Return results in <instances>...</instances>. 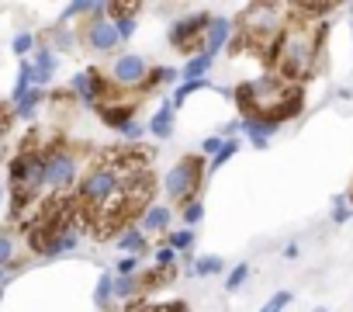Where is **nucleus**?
Masks as SVG:
<instances>
[{"instance_id": "nucleus-1", "label": "nucleus", "mask_w": 353, "mask_h": 312, "mask_svg": "<svg viewBox=\"0 0 353 312\" xmlns=\"http://www.w3.org/2000/svg\"><path fill=\"white\" fill-rule=\"evenodd\" d=\"M322 39H325V21L308 18V14H294L284 21V32H281L267 66H274V73L288 84H305L319 70Z\"/></svg>"}, {"instance_id": "nucleus-2", "label": "nucleus", "mask_w": 353, "mask_h": 312, "mask_svg": "<svg viewBox=\"0 0 353 312\" xmlns=\"http://www.w3.org/2000/svg\"><path fill=\"white\" fill-rule=\"evenodd\" d=\"M236 104L243 115H267L277 125H284L288 118H298L305 108V90L301 84H288L277 73H263L256 80H246L232 90Z\"/></svg>"}, {"instance_id": "nucleus-3", "label": "nucleus", "mask_w": 353, "mask_h": 312, "mask_svg": "<svg viewBox=\"0 0 353 312\" xmlns=\"http://www.w3.org/2000/svg\"><path fill=\"white\" fill-rule=\"evenodd\" d=\"M125 188V181H121V174L108 164V160H97L87 174H83V181L77 184V191H73V198H77V205H80V215H83V222H90V215L94 212H101L118 191Z\"/></svg>"}, {"instance_id": "nucleus-4", "label": "nucleus", "mask_w": 353, "mask_h": 312, "mask_svg": "<svg viewBox=\"0 0 353 312\" xmlns=\"http://www.w3.org/2000/svg\"><path fill=\"white\" fill-rule=\"evenodd\" d=\"M205 174H208V160L198 153H188L181 156L163 177V195H166V205H188L198 198L201 184H205Z\"/></svg>"}, {"instance_id": "nucleus-5", "label": "nucleus", "mask_w": 353, "mask_h": 312, "mask_svg": "<svg viewBox=\"0 0 353 312\" xmlns=\"http://www.w3.org/2000/svg\"><path fill=\"white\" fill-rule=\"evenodd\" d=\"M80 184V156L66 146H49L46 149V191L52 198L77 191Z\"/></svg>"}, {"instance_id": "nucleus-6", "label": "nucleus", "mask_w": 353, "mask_h": 312, "mask_svg": "<svg viewBox=\"0 0 353 312\" xmlns=\"http://www.w3.org/2000/svg\"><path fill=\"white\" fill-rule=\"evenodd\" d=\"M111 80H108V73L104 70H97V66H83L80 73H73V80H70V94L80 101V104H87V108H101L104 101H111Z\"/></svg>"}, {"instance_id": "nucleus-7", "label": "nucleus", "mask_w": 353, "mask_h": 312, "mask_svg": "<svg viewBox=\"0 0 353 312\" xmlns=\"http://www.w3.org/2000/svg\"><path fill=\"white\" fill-rule=\"evenodd\" d=\"M208 21H212L208 11H198V14H188V18H181V21H173V25H170V35H166V39H170V49L184 52L188 59L198 56V52H201V39H205Z\"/></svg>"}, {"instance_id": "nucleus-8", "label": "nucleus", "mask_w": 353, "mask_h": 312, "mask_svg": "<svg viewBox=\"0 0 353 312\" xmlns=\"http://www.w3.org/2000/svg\"><path fill=\"white\" fill-rule=\"evenodd\" d=\"M77 42H80L83 49H90V52H114V49L121 46V35H118V28H114L111 18H104V14H90V18L80 21V28H77Z\"/></svg>"}, {"instance_id": "nucleus-9", "label": "nucleus", "mask_w": 353, "mask_h": 312, "mask_svg": "<svg viewBox=\"0 0 353 312\" xmlns=\"http://www.w3.org/2000/svg\"><path fill=\"white\" fill-rule=\"evenodd\" d=\"M145 73H149V63H145L139 52H121V56L111 63L108 80H111L114 90H139L142 80H145Z\"/></svg>"}, {"instance_id": "nucleus-10", "label": "nucleus", "mask_w": 353, "mask_h": 312, "mask_svg": "<svg viewBox=\"0 0 353 312\" xmlns=\"http://www.w3.org/2000/svg\"><path fill=\"white\" fill-rule=\"evenodd\" d=\"M277 121L274 118H267V115H243L239 118V132L250 139V146L253 149H267L270 146V139L277 135Z\"/></svg>"}, {"instance_id": "nucleus-11", "label": "nucleus", "mask_w": 353, "mask_h": 312, "mask_svg": "<svg viewBox=\"0 0 353 312\" xmlns=\"http://www.w3.org/2000/svg\"><path fill=\"white\" fill-rule=\"evenodd\" d=\"M229 42H232V18L212 14V21H208V28H205V39H201V52L219 56Z\"/></svg>"}, {"instance_id": "nucleus-12", "label": "nucleus", "mask_w": 353, "mask_h": 312, "mask_svg": "<svg viewBox=\"0 0 353 312\" xmlns=\"http://www.w3.org/2000/svg\"><path fill=\"white\" fill-rule=\"evenodd\" d=\"M39 46H46V49H52V52H73L80 42H77V32H70V25H52L49 32H42L39 35Z\"/></svg>"}, {"instance_id": "nucleus-13", "label": "nucleus", "mask_w": 353, "mask_h": 312, "mask_svg": "<svg viewBox=\"0 0 353 312\" xmlns=\"http://www.w3.org/2000/svg\"><path fill=\"white\" fill-rule=\"evenodd\" d=\"M135 111H139V104H135V101H104V104L97 108L101 121H104V125H111V128H121L125 121H132V118H135Z\"/></svg>"}, {"instance_id": "nucleus-14", "label": "nucleus", "mask_w": 353, "mask_h": 312, "mask_svg": "<svg viewBox=\"0 0 353 312\" xmlns=\"http://www.w3.org/2000/svg\"><path fill=\"white\" fill-rule=\"evenodd\" d=\"M170 219H173V208H170V205H156V202H152V205L139 215V222H135V226L149 236V233H166V229H170Z\"/></svg>"}, {"instance_id": "nucleus-15", "label": "nucleus", "mask_w": 353, "mask_h": 312, "mask_svg": "<svg viewBox=\"0 0 353 312\" xmlns=\"http://www.w3.org/2000/svg\"><path fill=\"white\" fill-rule=\"evenodd\" d=\"M18 236L11 229H0V284H8V277L18 271Z\"/></svg>"}, {"instance_id": "nucleus-16", "label": "nucleus", "mask_w": 353, "mask_h": 312, "mask_svg": "<svg viewBox=\"0 0 353 312\" xmlns=\"http://www.w3.org/2000/svg\"><path fill=\"white\" fill-rule=\"evenodd\" d=\"M173 121H176V108H173L170 101H163V104L156 108V115L149 118L145 128H149L156 139H170V135H173Z\"/></svg>"}, {"instance_id": "nucleus-17", "label": "nucleus", "mask_w": 353, "mask_h": 312, "mask_svg": "<svg viewBox=\"0 0 353 312\" xmlns=\"http://www.w3.org/2000/svg\"><path fill=\"white\" fill-rule=\"evenodd\" d=\"M114 243H118V250H121V253H132V257H142V253H149V240H145V233H142L139 226H128V229H121Z\"/></svg>"}, {"instance_id": "nucleus-18", "label": "nucleus", "mask_w": 353, "mask_h": 312, "mask_svg": "<svg viewBox=\"0 0 353 312\" xmlns=\"http://www.w3.org/2000/svg\"><path fill=\"white\" fill-rule=\"evenodd\" d=\"M176 277L173 267H152V271H139V295H152L163 284H170Z\"/></svg>"}, {"instance_id": "nucleus-19", "label": "nucleus", "mask_w": 353, "mask_h": 312, "mask_svg": "<svg viewBox=\"0 0 353 312\" xmlns=\"http://www.w3.org/2000/svg\"><path fill=\"white\" fill-rule=\"evenodd\" d=\"M163 84H181V70H173V66H149V73H145L139 94H152V90H159Z\"/></svg>"}, {"instance_id": "nucleus-20", "label": "nucleus", "mask_w": 353, "mask_h": 312, "mask_svg": "<svg viewBox=\"0 0 353 312\" xmlns=\"http://www.w3.org/2000/svg\"><path fill=\"white\" fill-rule=\"evenodd\" d=\"M42 101H46V90H39V87H32L25 97H18L11 108H14V118H25V121H32L35 115H39V108H42Z\"/></svg>"}, {"instance_id": "nucleus-21", "label": "nucleus", "mask_w": 353, "mask_h": 312, "mask_svg": "<svg viewBox=\"0 0 353 312\" xmlns=\"http://www.w3.org/2000/svg\"><path fill=\"white\" fill-rule=\"evenodd\" d=\"M142 11V0H108L104 4V18L121 21V18H139Z\"/></svg>"}, {"instance_id": "nucleus-22", "label": "nucleus", "mask_w": 353, "mask_h": 312, "mask_svg": "<svg viewBox=\"0 0 353 312\" xmlns=\"http://www.w3.org/2000/svg\"><path fill=\"white\" fill-rule=\"evenodd\" d=\"M215 66V56H208V52H198V56H191L188 59V66L181 70V80H201V77H208V70Z\"/></svg>"}, {"instance_id": "nucleus-23", "label": "nucleus", "mask_w": 353, "mask_h": 312, "mask_svg": "<svg viewBox=\"0 0 353 312\" xmlns=\"http://www.w3.org/2000/svg\"><path fill=\"white\" fill-rule=\"evenodd\" d=\"M222 271H225V260L215 257V253H205V257H194V260H191V274H194V277H215V274H222Z\"/></svg>"}, {"instance_id": "nucleus-24", "label": "nucleus", "mask_w": 353, "mask_h": 312, "mask_svg": "<svg viewBox=\"0 0 353 312\" xmlns=\"http://www.w3.org/2000/svg\"><path fill=\"white\" fill-rule=\"evenodd\" d=\"M339 4H343V0H291V8L298 14H308V18H322L332 8H339Z\"/></svg>"}, {"instance_id": "nucleus-25", "label": "nucleus", "mask_w": 353, "mask_h": 312, "mask_svg": "<svg viewBox=\"0 0 353 312\" xmlns=\"http://www.w3.org/2000/svg\"><path fill=\"white\" fill-rule=\"evenodd\" d=\"M111 302H114V274L104 271V274L97 277V284H94V305H97V309H108Z\"/></svg>"}, {"instance_id": "nucleus-26", "label": "nucleus", "mask_w": 353, "mask_h": 312, "mask_svg": "<svg viewBox=\"0 0 353 312\" xmlns=\"http://www.w3.org/2000/svg\"><path fill=\"white\" fill-rule=\"evenodd\" d=\"M163 236H166L163 243H166V246H173L176 253H188V250L194 246V229H188V226H184V229H166Z\"/></svg>"}, {"instance_id": "nucleus-27", "label": "nucleus", "mask_w": 353, "mask_h": 312, "mask_svg": "<svg viewBox=\"0 0 353 312\" xmlns=\"http://www.w3.org/2000/svg\"><path fill=\"white\" fill-rule=\"evenodd\" d=\"M28 59H32V66H39V70L49 73V77H56V70H59V56H56L52 49H46V46H35V52H32Z\"/></svg>"}, {"instance_id": "nucleus-28", "label": "nucleus", "mask_w": 353, "mask_h": 312, "mask_svg": "<svg viewBox=\"0 0 353 312\" xmlns=\"http://www.w3.org/2000/svg\"><path fill=\"white\" fill-rule=\"evenodd\" d=\"M135 298H139V274L135 277L114 274V302H135Z\"/></svg>"}, {"instance_id": "nucleus-29", "label": "nucleus", "mask_w": 353, "mask_h": 312, "mask_svg": "<svg viewBox=\"0 0 353 312\" xmlns=\"http://www.w3.org/2000/svg\"><path fill=\"white\" fill-rule=\"evenodd\" d=\"M236 153H239V139H225V142H222V149H219V153L212 156V160H208V170H222V167L232 160Z\"/></svg>"}, {"instance_id": "nucleus-30", "label": "nucleus", "mask_w": 353, "mask_h": 312, "mask_svg": "<svg viewBox=\"0 0 353 312\" xmlns=\"http://www.w3.org/2000/svg\"><path fill=\"white\" fill-rule=\"evenodd\" d=\"M35 46H39V35H32V32H18L14 42H11V52H14L18 59H28V56L35 52Z\"/></svg>"}, {"instance_id": "nucleus-31", "label": "nucleus", "mask_w": 353, "mask_h": 312, "mask_svg": "<svg viewBox=\"0 0 353 312\" xmlns=\"http://www.w3.org/2000/svg\"><path fill=\"white\" fill-rule=\"evenodd\" d=\"M329 219H332V226H346V222L353 219V205H350L346 195H336V198H332V212H329Z\"/></svg>"}, {"instance_id": "nucleus-32", "label": "nucleus", "mask_w": 353, "mask_h": 312, "mask_svg": "<svg viewBox=\"0 0 353 312\" xmlns=\"http://www.w3.org/2000/svg\"><path fill=\"white\" fill-rule=\"evenodd\" d=\"M246 281H250V264L243 260V264H236V267L225 274V291H229V295H236Z\"/></svg>"}, {"instance_id": "nucleus-33", "label": "nucleus", "mask_w": 353, "mask_h": 312, "mask_svg": "<svg viewBox=\"0 0 353 312\" xmlns=\"http://www.w3.org/2000/svg\"><path fill=\"white\" fill-rule=\"evenodd\" d=\"M181 219H184V226H188V229H194V226H201V219H205V202H201V198H194V202H188V205L181 208Z\"/></svg>"}, {"instance_id": "nucleus-34", "label": "nucleus", "mask_w": 353, "mask_h": 312, "mask_svg": "<svg viewBox=\"0 0 353 312\" xmlns=\"http://www.w3.org/2000/svg\"><path fill=\"white\" fill-rule=\"evenodd\" d=\"M139 271H142V257H132V253H121V260L114 264L118 277H135Z\"/></svg>"}, {"instance_id": "nucleus-35", "label": "nucleus", "mask_w": 353, "mask_h": 312, "mask_svg": "<svg viewBox=\"0 0 353 312\" xmlns=\"http://www.w3.org/2000/svg\"><path fill=\"white\" fill-rule=\"evenodd\" d=\"M152 257H156V267H173L181 253H176L173 246H166V243H159V246L152 250Z\"/></svg>"}, {"instance_id": "nucleus-36", "label": "nucleus", "mask_w": 353, "mask_h": 312, "mask_svg": "<svg viewBox=\"0 0 353 312\" xmlns=\"http://www.w3.org/2000/svg\"><path fill=\"white\" fill-rule=\"evenodd\" d=\"M291 298H294L291 291H277V295H270V298H267V305H263L260 312H284V309L291 305Z\"/></svg>"}, {"instance_id": "nucleus-37", "label": "nucleus", "mask_w": 353, "mask_h": 312, "mask_svg": "<svg viewBox=\"0 0 353 312\" xmlns=\"http://www.w3.org/2000/svg\"><path fill=\"white\" fill-rule=\"evenodd\" d=\"M11 125H14V108L8 101H0V139L11 132Z\"/></svg>"}, {"instance_id": "nucleus-38", "label": "nucleus", "mask_w": 353, "mask_h": 312, "mask_svg": "<svg viewBox=\"0 0 353 312\" xmlns=\"http://www.w3.org/2000/svg\"><path fill=\"white\" fill-rule=\"evenodd\" d=\"M114 28H118V35H121V46L135 35V28H139V18H121V21H114Z\"/></svg>"}, {"instance_id": "nucleus-39", "label": "nucleus", "mask_w": 353, "mask_h": 312, "mask_svg": "<svg viewBox=\"0 0 353 312\" xmlns=\"http://www.w3.org/2000/svg\"><path fill=\"white\" fill-rule=\"evenodd\" d=\"M118 132H121V135H125V139H139V142H142V135H145V132H149V128H145V125H142V121H135V118H132V121H125V125H121V128H118Z\"/></svg>"}, {"instance_id": "nucleus-40", "label": "nucleus", "mask_w": 353, "mask_h": 312, "mask_svg": "<svg viewBox=\"0 0 353 312\" xmlns=\"http://www.w3.org/2000/svg\"><path fill=\"white\" fill-rule=\"evenodd\" d=\"M222 142H225L222 135H208V139L201 142V156H215V153L222 149Z\"/></svg>"}, {"instance_id": "nucleus-41", "label": "nucleus", "mask_w": 353, "mask_h": 312, "mask_svg": "<svg viewBox=\"0 0 353 312\" xmlns=\"http://www.w3.org/2000/svg\"><path fill=\"white\" fill-rule=\"evenodd\" d=\"M219 135H222V139H236V135H239V118H232V121H225V125L219 128Z\"/></svg>"}, {"instance_id": "nucleus-42", "label": "nucleus", "mask_w": 353, "mask_h": 312, "mask_svg": "<svg viewBox=\"0 0 353 312\" xmlns=\"http://www.w3.org/2000/svg\"><path fill=\"white\" fill-rule=\"evenodd\" d=\"M298 253H301V246H298V243H288V246H284V257H288V260H294Z\"/></svg>"}, {"instance_id": "nucleus-43", "label": "nucleus", "mask_w": 353, "mask_h": 312, "mask_svg": "<svg viewBox=\"0 0 353 312\" xmlns=\"http://www.w3.org/2000/svg\"><path fill=\"white\" fill-rule=\"evenodd\" d=\"M104 4L108 0H90V14H104Z\"/></svg>"}, {"instance_id": "nucleus-44", "label": "nucleus", "mask_w": 353, "mask_h": 312, "mask_svg": "<svg viewBox=\"0 0 353 312\" xmlns=\"http://www.w3.org/2000/svg\"><path fill=\"white\" fill-rule=\"evenodd\" d=\"M4 195H8V188H4V184H0V205H4Z\"/></svg>"}, {"instance_id": "nucleus-45", "label": "nucleus", "mask_w": 353, "mask_h": 312, "mask_svg": "<svg viewBox=\"0 0 353 312\" xmlns=\"http://www.w3.org/2000/svg\"><path fill=\"white\" fill-rule=\"evenodd\" d=\"M312 312H325V305H315V309H312Z\"/></svg>"}, {"instance_id": "nucleus-46", "label": "nucleus", "mask_w": 353, "mask_h": 312, "mask_svg": "<svg viewBox=\"0 0 353 312\" xmlns=\"http://www.w3.org/2000/svg\"><path fill=\"white\" fill-rule=\"evenodd\" d=\"M0 302H4V284H0Z\"/></svg>"}, {"instance_id": "nucleus-47", "label": "nucleus", "mask_w": 353, "mask_h": 312, "mask_svg": "<svg viewBox=\"0 0 353 312\" xmlns=\"http://www.w3.org/2000/svg\"><path fill=\"white\" fill-rule=\"evenodd\" d=\"M346 198H350V205H353V188H350V195H346Z\"/></svg>"}]
</instances>
